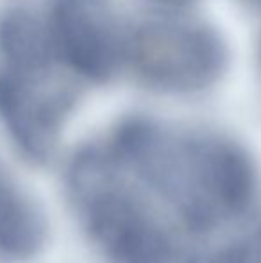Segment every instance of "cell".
I'll return each instance as SVG.
<instances>
[{
    "instance_id": "1",
    "label": "cell",
    "mask_w": 261,
    "mask_h": 263,
    "mask_svg": "<svg viewBox=\"0 0 261 263\" xmlns=\"http://www.w3.org/2000/svg\"><path fill=\"white\" fill-rule=\"evenodd\" d=\"M108 151L190 231H215L238 220L258 195V172L247 151L216 133L132 118L120 125Z\"/></svg>"
},
{
    "instance_id": "2",
    "label": "cell",
    "mask_w": 261,
    "mask_h": 263,
    "mask_svg": "<svg viewBox=\"0 0 261 263\" xmlns=\"http://www.w3.org/2000/svg\"><path fill=\"white\" fill-rule=\"evenodd\" d=\"M70 202L106 263H174V242L108 149H84L66 174Z\"/></svg>"
},
{
    "instance_id": "3",
    "label": "cell",
    "mask_w": 261,
    "mask_h": 263,
    "mask_svg": "<svg viewBox=\"0 0 261 263\" xmlns=\"http://www.w3.org/2000/svg\"><path fill=\"white\" fill-rule=\"evenodd\" d=\"M126 61L149 86L195 91L218 79L226 65V49L206 25L152 20L127 34Z\"/></svg>"
},
{
    "instance_id": "4",
    "label": "cell",
    "mask_w": 261,
    "mask_h": 263,
    "mask_svg": "<svg viewBox=\"0 0 261 263\" xmlns=\"http://www.w3.org/2000/svg\"><path fill=\"white\" fill-rule=\"evenodd\" d=\"M52 65H4L0 70V120L32 163L50 159L73 106V91L54 77Z\"/></svg>"
},
{
    "instance_id": "5",
    "label": "cell",
    "mask_w": 261,
    "mask_h": 263,
    "mask_svg": "<svg viewBox=\"0 0 261 263\" xmlns=\"http://www.w3.org/2000/svg\"><path fill=\"white\" fill-rule=\"evenodd\" d=\"M49 34L56 54L88 79H106L126 61L127 32L108 0H56Z\"/></svg>"
},
{
    "instance_id": "6",
    "label": "cell",
    "mask_w": 261,
    "mask_h": 263,
    "mask_svg": "<svg viewBox=\"0 0 261 263\" xmlns=\"http://www.w3.org/2000/svg\"><path fill=\"white\" fill-rule=\"evenodd\" d=\"M49 238L42 206L24 184L0 165V256L25 261L39 254Z\"/></svg>"
},
{
    "instance_id": "7",
    "label": "cell",
    "mask_w": 261,
    "mask_h": 263,
    "mask_svg": "<svg viewBox=\"0 0 261 263\" xmlns=\"http://www.w3.org/2000/svg\"><path fill=\"white\" fill-rule=\"evenodd\" d=\"M195 263H261V226Z\"/></svg>"
},
{
    "instance_id": "8",
    "label": "cell",
    "mask_w": 261,
    "mask_h": 263,
    "mask_svg": "<svg viewBox=\"0 0 261 263\" xmlns=\"http://www.w3.org/2000/svg\"><path fill=\"white\" fill-rule=\"evenodd\" d=\"M161 2H167V4H185L188 0H161Z\"/></svg>"
}]
</instances>
